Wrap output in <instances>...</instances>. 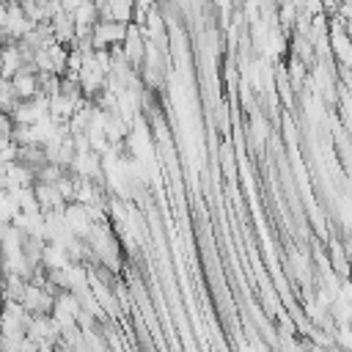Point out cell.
<instances>
[{
  "label": "cell",
  "instance_id": "cell-2",
  "mask_svg": "<svg viewBox=\"0 0 352 352\" xmlns=\"http://www.w3.org/2000/svg\"><path fill=\"white\" fill-rule=\"evenodd\" d=\"M33 195H36L38 212H63L66 209V198L60 195V190L55 184L33 182Z\"/></svg>",
  "mask_w": 352,
  "mask_h": 352
},
{
  "label": "cell",
  "instance_id": "cell-7",
  "mask_svg": "<svg viewBox=\"0 0 352 352\" xmlns=\"http://www.w3.org/2000/svg\"><path fill=\"white\" fill-rule=\"evenodd\" d=\"M294 16H297V6L289 0V3L280 8V22H283V28H292V25H294Z\"/></svg>",
  "mask_w": 352,
  "mask_h": 352
},
{
  "label": "cell",
  "instance_id": "cell-4",
  "mask_svg": "<svg viewBox=\"0 0 352 352\" xmlns=\"http://www.w3.org/2000/svg\"><path fill=\"white\" fill-rule=\"evenodd\" d=\"M72 19H74V28H94L96 19H99V11H96L94 0H82V3L72 11Z\"/></svg>",
  "mask_w": 352,
  "mask_h": 352
},
{
  "label": "cell",
  "instance_id": "cell-1",
  "mask_svg": "<svg viewBox=\"0 0 352 352\" xmlns=\"http://www.w3.org/2000/svg\"><path fill=\"white\" fill-rule=\"evenodd\" d=\"M126 33V22H116V19H96L94 30H91V44L94 47H110V44H121Z\"/></svg>",
  "mask_w": 352,
  "mask_h": 352
},
{
  "label": "cell",
  "instance_id": "cell-6",
  "mask_svg": "<svg viewBox=\"0 0 352 352\" xmlns=\"http://www.w3.org/2000/svg\"><path fill=\"white\" fill-rule=\"evenodd\" d=\"M11 126H14L11 113H3V110H0V143L11 140Z\"/></svg>",
  "mask_w": 352,
  "mask_h": 352
},
{
  "label": "cell",
  "instance_id": "cell-3",
  "mask_svg": "<svg viewBox=\"0 0 352 352\" xmlns=\"http://www.w3.org/2000/svg\"><path fill=\"white\" fill-rule=\"evenodd\" d=\"M50 22V28H52V38L58 41V44H66V47H72L74 44V19H72V14H66V11H58L52 19H47Z\"/></svg>",
  "mask_w": 352,
  "mask_h": 352
},
{
  "label": "cell",
  "instance_id": "cell-5",
  "mask_svg": "<svg viewBox=\"0 0 352 352\" xmlns=\"http://www.w3.org/2000/svg\"><path fill=\"white\" fill-rule=\"evenodd\" d=\"M16 154H19V146L14 143V140H6V143H0V162H14L16 160Z\"/></svg>",
  "mask_w": 352,
  "mask_h": 352
}]
</instances>
